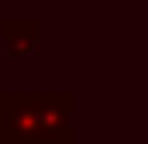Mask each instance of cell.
I'll list each match as a JSON object with an SVG mask.
<instances>
[{"instance_id": "obj_1", "label": "cell", "mask_w": 148, "mask_h": 144, "mask_svg": "<svg viewBox=\"0 0 148 144\" xmlns=\"http://www.w3.org/2000/svg\"><path fill=\"white\" fill-rule=\"evenodd\" d=\"M72 92H0L4 144H72Z\"/></svg>"}, {"instance_id": "obj_2", "label": "cell", "mask_w": 148, "mask_h": 144, "mask_svg": "<svg viewBox=\"0 0 148 144\" xmlns=\"http://www.w3.org/2000/svg\"><path fill=\"white\" fill-rule=\"evenodd\" d=\"M0 40L8 60H24L40 48V20L36 16H4L0 20Z\"/></svg>"}, {"instance_id": "obj_3", "label": "cell", "mask_w": 148, "mask_h": 144, "mask_svg": "<svg viewBox=\"0 0 148 144\" xmlns=\"http://www.w3.org/2000/svg\"><path fill=\"white\" fill-rule=\"evenodd\" d=\"M0 144H4V140H0Z\"/></svg>"}]
</instances>
